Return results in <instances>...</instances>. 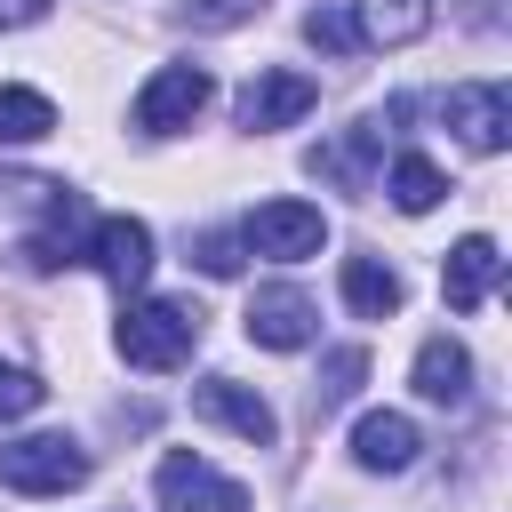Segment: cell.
Here are the masks:
<instances>
[{
    "label": "cell",
    "mask_w": 512,
    "mask_h": 512,
    "mask_svg": "<svg viewBox=\"0 0 512 512\" xmlns=\"http://www.w3.org/2000/svg\"><path fill=\"white\" fill-rule=\"evenodd\" d=\"M200 328H208V312H200L192 296H144V304H128V312H120V360H128V368L168 376V368H184V360H192Z\"/></svg>",
    "instance_id": "6da1fadb"
},
{
    "label": "cell",
    "mask_w": 512,
    "mask_h": 512,
    "mask_svg": "<svg viewBox=\"0 0 512 512\" xmlns=\"http://www.w3.org/2000/svg\"><path fill=\"white\" fill-rule=\"evenodd\" d=\"M0 480L16 496H64V488L88 480V448L64 440V432H24V440L0 448Z\"/></svg>",
    "instance_id": "7a4b0ae2"
},
{
    "label": "cell",
    "mask_w": 512,
    "mask_h": 512,
    "mask_svg": "<svg viewBox=\"0 0 512 512\" xmlns=\"http://www.w3.org/2000/svg\"><path fill=\"white\" fill-rule=\"evenodd\" d=\"M320 240H328V216L312 200H264L240 224V248H256L272 264H304V256H320Z\"/></svg>",
    "instance_id": "3957f363"
},
{
    "label": "cell",
    "mask_w": 512,
    "mask_h": 512,
    "mask_svg": "<svg viewBox=\"0 0 512 512\" xmlns=\"http://www.w3.org/2000/svg\"><path fill=\"white\" fill-rule=\"evenodd\" d=\"M152 496H160V512H248V488L224 480L216 464H200L192 448H168V456H160Z\"/></svg>",
    "instance_id": "277c9868"
},
{
    "label": "cell",
    "mask_w": 512,
    "mask_h": 512,
    "mask_svg": "<svg viewBox=\"0 0 512 512\" xmlns=\"http://www.w3.org/2000/svg\"><path fill=\"white\" fill-rule=\"evenodd\" d=\"M208 96H216V80L200 64H160L144 80V96H136V128L144 136H176V128H192L208 112Z\"/></svg>",
    "instance_id": "5b68a950"
},
{
    "label": "cell",
    "mask_w": 512,
    "mask_h": 512,
    "mask_svg": "<svg viewBox=\"0 0 512 512\" xmlns=\"http://www.w3.org/2000/svg\"><path fill=\"white\" fill-rule=\"evenodd\" d=\"M80 256H88L120 296H136V288H144V272H152V224H144V216H96Z\"/></svg>",
    "instance_id": "8992f818"
},
{
    "label": "cell",
    "mask_w": 512,
    "mask_h": 512,
    "mask_svg": "<svg viewBox=\"0 0 512 512\" xmlns=\"http://www.w3.org/2000/svg\"><path fill=\"white\" fill-rule=\"evenodd\" d=\"M312 328H320V312H312V296H304V288L272 280V288H256V296H248V344H264V352H304V344H312Z\"/></svg>",
    "instance_id": "52a82bcc"
},
{
    "label": "cell",
    "mask_w": 512,
    "mask_h": 512,
    "mask_svg": "<svg viewBox=\"0 0 512 512\" xmlns=\"http://www.w3.org/2000/svg\"><path fill=\"white\" fill-rule=\"evenodd\" d=\"M448 128L472 144V152H504L512 144V96H504V80H464V88H448Z\"/></svg>",
    "instance_id": "ba28073f"
},
{
    "label": "cell",
    "mask_w": 512,
    "mask_h": 512,
    "mask_svg": "<svg viewBox=\"0 0 512 512\" xmlns=\"http://www.w3.org/2000/svg\"><path fill=\"white\" fill-rule=\"evenodd\" d=\"M192 408H200L208 424L240 432L248 448H272V440H280V416H272V400H256V392H248V384H232V376H200V384H192Z\"/></svg>",
    "instance_id": "9c48e42d"
},
{
    "label": "cell",
    "mask_w": 512,
    "mask_h": 512,
    "mask_svg": "<svg viewBox=\"0 0 512 512\" xmlns=\"http://www.w3.org/2000/svg\"><path fill=\"white\" fill-rule=\"evenodd\" d=\"M312 104H320V88H312L304 72H256V80L240 88V128L272 136V128H296Z\"/></svg>",
    "instance_id": "30bf717a"
},
{
    "label": "cell",
    "mask_w": 512,
    "mask_h": 512,
    "mask_svg": "<svg viewBox=\"0 0 512 512\" xmlns=\"http://www.w3.org/2000/svg\"><path fill=\"white\" fill-rule=\"evenodd\" d=\"M416 448H424V432H416L400 408H368V416L352 424V456H360L368 472H408Z\"/></svg>",
    "instance_id": "8fae6325"
},
{
    "label": "cell",
    "mask_w": 512,
    "mask_h": 512,
    "mask_svg": "<svg viewBox=\"0 0 512 512\" xmlns=\"http://www.w3.org/2000/svg\"><path fill=\"white\" fill-rule=\"evenodd\" d=\"M496 272H504L496 240H488V232H472V240H456V248H448V264H440V296H448L456 312H472V304H488Z\"/></svg>",
    "instance_id": "7c38bea8"
},
{
    "label": "cell",
    "mask_w": 512,
    "mask_h": 512,
    "mask_svg": "<svg viewBox=\"0 0 512 512\" xmlns=\"http://www.w3.org/2000/svg\"><path fill=\"white\" fill-rule=\"evenodd\" d=\"M416 392L440 400V408H464L472 400V352L456 336H424L416 344Z\"/></svg>",
    "instance_id": "4fadbf2b"
},
{
    "label": "cell",
    "mask_w": 512,
    "mask_h": 512,
    "mask_svg": "<svg viewBox=\"0 0 512 512\" xmlns=\"http://www.w3.org/2000/svg\"><path fill=\"white\" fill-rule=\"evenodd\" d=\"M352 24L368 48H408L432 32V0H352Z\"/></svg>",
    "instance_id": "5bb4252c"
},
{
    "label": "cell",
    "mask_w": 512,
    "mask_h": 512,
    "mask_svg": "<svg viewBox=\"0 0 512 512\" xmlns=\"http://www.w3.org/2000/svg\"><path fill=\"white\" fill-rule=\"evenodd\" d=\"M336 280H344V304H352L360 320H392V312H400V296H408V288H400V272H392L384 256H344V272H336Z\"/></svg>",
    "instance_id": "9a60e30c"
},
{
    "label": "cell",
    "mask_w": 512,
    "mask_h": 512,
    "mask_svg": "<svg viewBox=\"0 0 512 512\" xmlns=\"http://www.w3.org/2000/svg\"><path fill=\"white\" fill-rule=\"evenodd\" d=\"M384 192H392V208H400V216H424V208H440L448 176H440L424 152H400V160H392V176H384Z\"/></svg>",
    "instance_id": "2e32d148"
},
{
    "label": "cell",
    "mask_w": 512,
    "mask_h": 512,
    "mask_svg": "<svg viewBox=\"0 0 512 512\" xmlns=\"http://www.w3.org/2000/svg\"><path fill=\"white\" fill-rule=\"evenodd\" d=\"M56 128V104L40 88H0V144H40Z\"/></svg>",
    "instance_id": "e0dca14e"
},
{
    "label": "cell",
    "mask_w": 512,
    "mask_h": 512,
    "mask_svg": "<svg viewBox=\"0 0 512 512\" xmlns=\"http://www.w3.org/2000/svg\"><path fill=\"white\" fill-rule=\"evenodd\" d=\"M360 376H368V352H360V344H344V352L328 360V376L312 384V408H336V400H352V384H360Z\"/></svg>",
    "instance_id": "ac0fdd59"
},
{
    "label": "cell",
    "mask_w": 512,
    "mask_h": 512,
    "mask_svg": "<svg viewBox=\"0 0 512 512\" xmlns=\"http://www.w3.org/2000/svg\"><path fill=\"white\" fill-rule=\"evenodd\" d=\"M48 400V384L32 376V368H16V360H0V424H16V416H32Z\"/></svg>",
    "instance_id": "d6986e66"
},
{
    "label": "cell",
    "mask_w": 512,
    "mask_h": 512,
    "mask_svg": "<svg viewBox=\"0 0 512 512\" xmlns=\"http://www.w3.org/2000/svg\"><path fill=\"white\" fill-rule=\"evenodd\" d=\"M304 40L328 48V56H352V48H360V24H352L344 8H312V16H304Z\"/></svg>",
    "instance_id": "ffe728a7"
},
{
    "label": "cell",
    "mask_w": 512,
    "mask_h": 512,
    "mask_svg": "<svg viewBox=\"0 0 512 512\" xmlns=\"http://www.w3.org/2000/svg\"><path fill=\"white\" fill-rule=\"evenodd\" d=\"M192 264H200L208 280H232V272H240V232H200V240H192Z\"/></svg>",
    "instance_id": "44dd1931"
},
{
    "label": "cell",
    "mask_w": 512,
    "mask_h": 512,
    "mask_svg": "<svg viewBox=\"0 0 512 512\" xmlns=\"http://www.w3.org/2000/svg\"><path fill=\"white\" fill-rule=\"evenodd\" d=\"M264 0H184V24H200V32H232V24H248Z\"/></svg>",
    "instance_id": "7402d4cb"
},
{
    "label": "cell",
    "mask_w": 512,
    "mask_h": 512,
    "mask_svg": "<svg viewBox=\"0 0 512 512\" xmlns=\"http://www.w3.org/2000/svg\"><path fill=\"white\" fill-rule=\"evenodd\" d=\"M48 16V0H0V32H16V24H40Z\"/></svg>",
    "instance_id": "603a6c76"
}]
</instances>
